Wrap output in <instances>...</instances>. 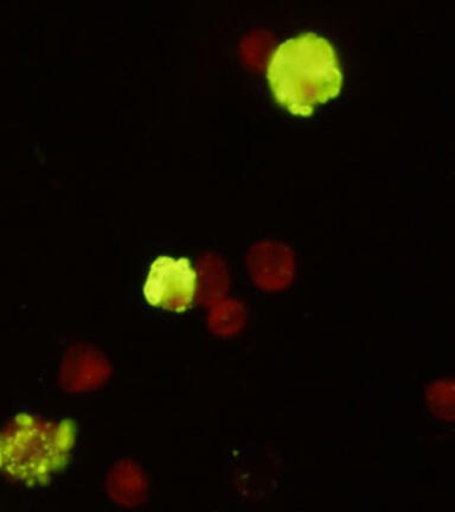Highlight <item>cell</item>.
Instances as JSON below:
<instances>
[{"label":"cell","instance_id":"3957f363","mask_svg":"<svg viewBox=\"0 0 455 512\" xmlns=\"http://www.w3.org/2000/svg\"><path fill=\"white\" fill-rule=\"evenodd\" d=\"M196 280L197 275L189 259L159 256L147 274L144 297L153 307L183 313L194 304Z\"/></svg>","mask_w":455,"mask_h":512},{"label":"cell","instance_id":"6da1fadb","mask_svg":"<svg viewBox=\"0 0 455 512\" xmlns=\"http://www.w3.org/2000/svg\"><path fill=\"white\" fill-rule=\"evenodd\" d=\"M267 79L275 99L296 115H311L317 105L336 98L343 85L336 48L316 32L280 43L269 59Z\"/></svg>","mask_w":455,"mask_h":512},{"label":"cell","instance_id":"7a4b0ae2","mask_svg":"<svg viewBox=\"0 0 455 512\" xmlns=\"http://www.w3.org/2000/svg\"><path fill=\"white\" fill-rule=\"evenodd\" d=\"M76 433L73 420L15 416L0 431V473L28 486L48 485L69 464Z\"/></svg>","mask_w":455,"mask_h":512}]
</instances>
